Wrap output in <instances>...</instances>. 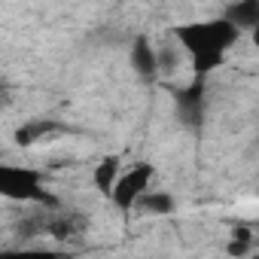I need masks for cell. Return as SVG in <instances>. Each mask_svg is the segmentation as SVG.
<instances>
[{"instance_id":"6da1fadb","label":"cell","mask_w":259,"mask_h":259,"mask_svg":"<svg viewBox=\"0 0 259 259\" xmlns=\"http://www.w3.org/2000/svg\"><path fill=\"white\" fill-rule=\"evenodd\" d=\"M171 37L189 55L195 76H207L226 61V52L238 43L241 28H235L226 16H217V19H207V22L177 25L171 31Z\"/></svg>"},{"instance_id":"7a4b0ae2","label":"cell","mask_w":259,"mask_h":259,"mask_svg":"<svg viewBox=\"0 0 259 259\" xmlns=\"http://www.w3.org/2000/svg\"><path fill=\"white\" fill-rule=\"evenodd\" d=\"M0 195L40 207H61L58 198L43 186V174L25 165H0Z\"/></svg>"},{"instance_id":"3957f363","label":"cell","mask_w":259,"mask_h":259,"mask_svg":"<svg viewBox=\"0 0 259 259\" xmlns=\"http://www.w3.org/2000/svg\"><path fill=\"white\" fill-rule=\"evenodd\" d=\"M174 113L177 122L183 128H198L204 125V113H207V89H204V76H195L189 85L174 89Z\"/></svg>"},{"instance_id":"277c9868","label":"cell","mask_w":259,"mask_h":259,"mask_svg":"<svg viewBox=\"0 0 259 259\" xmlns=\"http://www.w3.org/2000/svg\"><path fill=\"white\" fill-rule=\"evenodd\" d=\"M153 177H156V168L147 165V162H141V165H135V168L122 171L119 180H116V186H113L110 201H113L119 210H132V207H138V201L144 198V192H150Z\"/></svg>"},{"instance_id":"5b68a950","label":"cell","mask_w":259,"mask_h":259,"mask_svg":"<svg viewBox=\"0 0 259 259\" xmlns=\"http://www.w3.org/2000/svg\"><path fill=\"white\" fill-rule=\"evenodd\" d=\"M128 64H132V70L144 79V82H156L159 73H162V64H159V46L141 34L132 40V49H128Z\"/></svg>"},{"instance_id":"8992f818","label":"cell","mask_w":259,"mask_h":259,"mask_svg":"<svg viewBox=\"0 0 259 259\" xmlns=\"http://www.w3.org/2000/svg\"><path fill=\"white\" fill-rule=\"evenodd\" d=\"M89 229V220L76 210H61V207H52V213L43 220V232L52 235L55 241H70V238H79L85 235Z\"/></svg>"},{"instance_id":"52a82bcc","label":"cell","mask_w":259,"mask_h":259,"mask_svg":"<svg viewBox=\"0 0 259 259\" xmlns=\"http://www.w3.org/2000/svg\"><path fill=\"white\" fill-rule=\"evenodd\" d=\"M119 174H122V159L119 156H104L98 165H95V171H92V183H95V189L101 192V195H113V186H116V180H119Z\"/></svg>"},{"instance_id":"ba28073f","label":"cell","mask_w":259,"mask_h":259,"mask_svg":"<svg viewBox=\"0 0 259 259\" xmlns=\"http://www.w3.org/2000/svg\"><path fill=\"white\" fill-rule=\"evenodd\" d=\"M223 16H226L235 28H241V34H244V31H253V28L259 25V0H235V4L226 7Z\"/></svg>"},{"instance_id":"9c48e42d","label":"cell","mask_w":259,"mask_h":259,"mask_svg":"<svg viewBox=\"0 0 259 259\" xmlns=\"http://www.w3.org/2000/svg\"><path fill=\"white\" fill-rule=\"evenodd\" d=\"M52 132H58V122H52V119H31V122L16 128V144L19 147H31L40 138H49Z\"/></svg>"},{"instance_id":"30bf717a","label":"cell","mask_w":259,"mask_h":259,"mask_svg":"<svg viewBox=\"0 0 259 259\" xmlns=\"http://www.w3.org/2000/svg\"><path fill=\"white\" fill-rule=\"evenodd\" d=\"M138 207H141L144 213H150V217H168V213L177 210V198H174L171 192L150 189V192H144V198L138 201Z\"/></svg>"},{"instance_id":"8fae6325","label":"cell","mask_w":259,"mask_h":259,"mask_svg":"<svg viewBox=\"0 0 259 259\" xmlns=\"http://www.w3.org/2000/svg\"><path fill=\"white\" fill-rule=\"evenodd\" d=\"M226 250H229L232 256H247V253L253 250V235H250V229H247V226H238V229L232 232Z\"/></svg>"},{"instance_id":"7c38bea8","label":"cell","mask_w":259,"mask_h":259,"mask_svg":"<svg viewBox=\"0 0 259 259\" xmlns=\"http://www.w3.org/2000/svg\"><path fill=\"white\" fill-rule=\"evenodd\" d=\"M159 64H162V73L165 70H174L177 67V52L171 46H159Z\"/></svg>"},{"instance_id":"4fadbf2b","label":"cell","mask_w":259,"mask_h":259,"mask_svg":"<svg viewBox=\"0 0 259 259\" xmlns=\"http://www.w3.org/2000/svg\"><path fill=\"white\" fill-rule=\"evenodd\" d=\"M250 37H253V46H256V49H259V25H256V28H253V31H250Z\"/></svg>"}]
</instances>
